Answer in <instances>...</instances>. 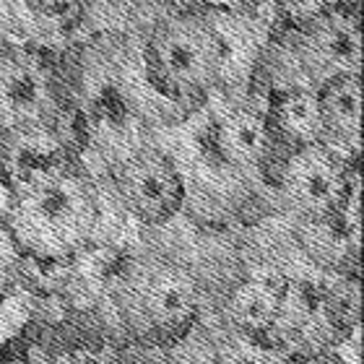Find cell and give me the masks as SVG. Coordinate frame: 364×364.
<instances>
[{"instance_id": "9c48e42d", "label": "cell", "mask_w": 364, "mask_h": 364, "mask_svg": "<svg viewBox=\"0 0 364 364\" xmlns=\"http://www.w3.org/2000/svg\"><path fill=\"white\" fill-rule=\"evenodd\" d=\"M323 144L349 149L362 146V76H341L318 86Z\"/></svg>"}, {"instance_id": "7c38bea8", "label": "cell", "mask_w": 364, "mask_h": 364, "mask_svg": "<svg viewBox=\"0 0 364 364\" xmlns=\"http://www.w3.org/2000/svg\"><path fill=\"white\" fill-rule=\"evenodd\" d=\"M271 133L284 136L294 144V149L307 144H323V125H320L318 89L294 86L281 91L271 107Z\"/></svg>"}, {"instance_id": "7a4b0ae2", "label": "cell", "mask_w": 364, "mask_h": 364, "mask_svg": "<svg viewBox=\"0 0 364 364\" xmlns=\"http://www.w3.org/2000/svg\"><path fill=\"white\" fill-rule=\"evenodd\" d=\"M200 289L188 268L164 258L133 260L114 287L122 323L144 338H172L188 333L198 315Z\"/></svg>"}, {"instance_id": "3957f363", "label": "cell", "mask_w": 364, "mask_h": 364, "mask_svg": "<svg viewBox=\"0 0 364 364\" xmlns=\"http://www.w3.org/2000/svg\"><path fill=\"white\" fill-rule=\"evenodd\" d=\"M224 39L196 14H180L154 29L146 63L154 81L180 97L205 94L219 84L224 70Z\"/></svg>"}, {"instance_id": "5bb4252c", "label": "cell", "mask_w": 364, "mask_h": 364, "mask_svg": "<svg viewBox=\"0 0 364 364\" xmlns=\"http://www.w3.org/2000/svg\"><path fill=\"white\" fill-rule=\"evenodd\" d=\"M159 364H216L213 359V338L196 326L182 333L159 359Z\"/></svg>"}, {"instance_id": "6da1fadb", "label": "cell", "mask_w": 364, "mask_h": 364, "mask_svg": "<svg viewBox=\"0 0 364 364\" xmlns=\"http://www.w3.org/2000/svg\"><path fill=\"white\" fill-rule=\"evenodd\" d=\"M11 190V211L3 227L18 252L60 260L91 240L99 221V200L94 185L73 164H34Z\"/></svg>"}, {"instance_id": "44dd1931", "label": "cell", "mask_w": 364, "mask_h": 364, "mask_svg": "<svg viewBox=\"0 0 364 364\" xmlns=\"http://www.w3.org/2000/svg\"><path fill=\"white\" fill-rule=\"evenodd\" d=\"M242 3H260V0H242Z\"/></svg>"}, {"instance_id": "8992f818", "label": "cell", "mask_w": 364, "mask_h": 364, "mask_svg": "<svg viewBox=\"0 0 364 364\" xmlns=\"http://www.w3.org/2000/svg\"><path fill=\"white\" fill-rule=\"evenodd\" d=\"M296 55L318 86L341 76H362V26L357 14L333 8L302 23Z\"/></svg>"}, {"instance_id": "30bf717a", "label": "cell", "mask_w": 364, "mask_h": 364, "mask_svg": "<svg viewBox=\"0 0 364 364\" xmlns=\"http://www.w3.org/2000/svg\"><path fill=\"white\" fill-rule=\"evenodd\" d=\"M216 151L227 164L240 169H252L263 164L273 149V133L268 117L255 109H232L224 114L213 133Z\"/></svg>"}, {"instance_id": "2e32d148", "label": "cell", "mask_w": 364, "mask_h": 364, "mask_svg": "<svg viewBox=\"0 0 364 364\" xmlns=\"http://www.w3.org/2000/svg\"><path fill=\"white\" fill-rule=\"evenodd\" d=\"M276 3H279L281 14H287L289 18H291V21H296L299 26L326 11L323 0H276Z\"/></svg>"}, {"instance_id": "8fae6325", "label": "cell", "mask_w": 364, "mask_h": 364, "mask_svg": "<svg viewBox=\"0 0 364 364\" xmlns=\"http://www.w3.org/2000/svg\"><path fill=\"white\" fill-rule=\"evenodd\" d=\"M281 291H284V287L279 289L260 279L240 284L221 307V320H224L229 333H268L276 315H279Z\"/></svg>"}, {"instance_id": "ac0fdd59", "label": "cell", "mask_w": 364, "mask_h": 364, "mask_svg": "<svg viewBox=\"0 0 364 364\" xmlns=\"http://www.w3.org/2000/svg\"><path fill=\"white\" fill-rule=\"evenodd\" d=\"M11 198H14V190H11L8 180L3 177V172H0V224L6 221L8 211H11Z\"/></svg>"}, {"instance_id": "4fadbf2b", "label": "cell", "mask_w": 364, "mask_h": 364, "mask_svg": "<svg viewBox=\"0 0 364 364\" xmlns=\"http://www.w3.org/2000/svg\"><path fill=\"white\" fill-rule=\"evenodd\" d=\"M213 359L216 364H289V354L279 343L263 341L260 336L224 333L213 338Z\"/></svg>"}, {"instance_id": "ba28073f", "label": "cell", "mask_w": 364, "mask_h": 364, "mask_svg": "<svg viewBox=\"0 0 364 364\" xmlns=\"http://www.w3.org/2000/svg\"><path fill=\"white\" fill-rule=\"evenodd\" d=\"M273 343L289 357L328 354L338 336L331 296L310 284L291 281L281 291L279 315L273 320Z\"/></svg>"}, {"instance_id": "e0dca14e", "label": "cell", "mask_w": 364, "mask_h": 364, "mask_svg": "<svg viewBox=\"0 0 364 364\" xmlns=\"http://www.w3.org/2000/svg\"><path fill=\"white\" fill-rule=\"evenodd\" d=\"M34 11H39V14H47V16H58L63 14V11H68L76 0H26Z\"/></svg>"}, {"instance_id": "9a60e30c", "label": "cell", "mask_w": 364, "mask_h": 364, "mask_svg": "<svg viewBox=\"0 0 364 364\" xmlns=\"http://www.w3.org/2000/svg\"><path fill=\"white\" fill-rule=\"evenodd\" d=\"M18 247H16V242L11 240V235L6 232V227L0 224V291L11 284V279H14L16 273V266H18Z\"/></svg>"}, {"instance_id": "5b68a950", "label": "cell", "mask_w": 364, "mask_h": 364, "mask_svg": "<svg viewBox=\"0 0 364 364\" xmlns=\"http://www.w3.org/2000/svg\"><path fill=\"white\" fill-rule=\"evenodd\" d=\"M58 109L53 73L34 53L0 47V133L50 125Z\"/></svg>"}, {"instance_id": "d6986e66", "label": "cell", "mask_w": 364, "mask_h": 364, "mask_svg": "<svg viewBox=\"0 0 364 364\" xmlns=\"http://www.w3.org/2000/svg\"><path fill=\"white\" fill-rule=\"evenodd\" d=\"M289 364H343L336 354H312V357H291Z\"/></svg>"}, {"instance_id": "52a82bcc", "label": "cell", "mask_w": 364, "mask_h": 364, "mask_svg": "<svg viewBox=\"0 0 364 364\" xmlns=\"http://www.w3.org/2000/svg\"><path fill=\"white\" fill-rule=\"evenodd\" d=\"M114 190L122 205L144 224H164L177 213L185 185L177 167L159 151H138L114 169Z\"/></svg>"}, {"instance_id": "ffe728a7", "label": "cell", "mask_w": 364, "mask_h": 364, "mask_svg": "<svg viewBox=\"0 0 364 364\" xmlns=\"http://www.w3.org/2000/svg\"><path fill=\"white\" fill-rule=\"evenodd\" d=\"M359 0H323V6H326V11H333V8H351L357 6Z\"/></svg>"}, {"instance_id": "277c9868", "label": "cell", "mask_w": 364, "mask_h": 364, "mask_svg": "<svg viewBox=\"0 0 364 364\" xmlns=\"http://www.w3.org/2000/svg\"><path fill=\"white\" fill-rule=\"evenodd\" d=\"M357 180V177H354ZM351 172L328 144H307L289 154L279 175V196L307 224L333 219L349 196Z\"/></svg>"}]
</instances>
